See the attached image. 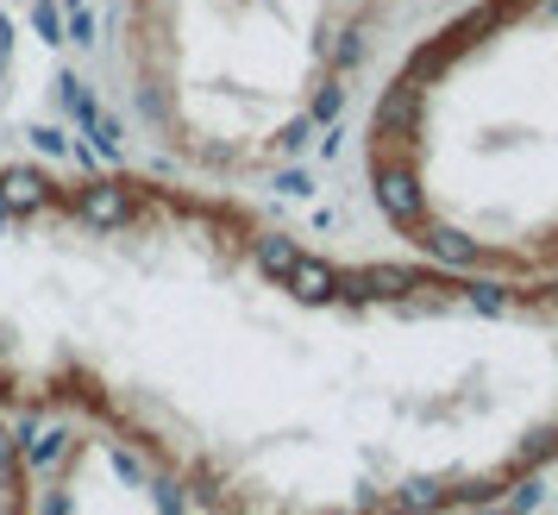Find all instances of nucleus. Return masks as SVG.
<instances>
[{"label": "nucleus", "mask_w": 558, "mask_h": 515, "mask_svg": "<svg viewBox=\"0 0 558 515\" xmlns=\"http://www.w3.org/2000/svg\"><path fill=\"white\" fill-rule=\"evenodd\" d=\"M0 415L195 515H446L558 471V284L332 252L151 164L0 157Z\"/></svg>", "instance_id": "obj_1"}, {"label": "nucleus", "mask_w": 558, "mask_h": 515, "mask_svg": "<svg viewBox=\"0 0 558 515\" xmlns=\"http://www.w3.org/2000/svg\"><path fill=\"white\" fill-rule=\"evenodd\" d=\"M357 202L396 258L558 284V0H446L357 107Z\"/></svg>", "instance_id": "obj_2"}, {"label": "nucleus", "mask_w": 558, "mask_h": 515, "mask_svg": "<svg viewBox=\"0 0 558 515\" xmlns=\"http://www.w3.org/2000/svg\"><path fill=\"white\" fill-rule=\"evenodd\" d=\"M421 0H113L107 88L151 170L252 195L320 152Z\"/></svg>", "instance_id": "obj_3"}, {"label": "nucleus", "mask_w": 558, "mask_h": 515, "mask_svg": "<svg viewBox=\"0 0 558 515\" xmlns=\"http://www.w3.org/2000/svg\"><path fill=\"white\" fill-rule=\"evenodd\" d=\"M51 440L32 446L26 515H195L138 446L95 421H45Z\"/></svg>", "instance_id": "obj_4"}, {"label": "nucleus", "mask_w": 558, "mask_h": 515, "mask_svg": "<svg viewBox=\"0 0 558 515\" xmlns=\"http://www.w3.org/2000/svg\"><path fill=\"white\" fill-rule=\"evenodd\" d=\"M32 510V440L20 415H0V515Z\"/></svg>", "instance_id": "obj_5"}, {"label": "nucleus", "mask_w": 558, "mask_h": 515, "mask_svg": "<svg viewBox=\"0 0 558 515\" xmlns=\"http://www.w3.org/2000/svg\"><path fill=\"white\" fill-rule=\"evenodd\" d=\"M427 7H446V0H421V13H427Z\"/></svg>", "instance_id": "obj_6"}]
</instances>
